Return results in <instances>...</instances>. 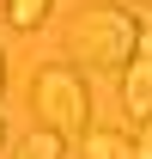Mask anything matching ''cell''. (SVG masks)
Listing matches in <instances>:
<instances>
[{
	"label": "cell",
	"mask_w": 152,
	"mask_h": 159,
	"mask_svg": "<svg viewBox=\"0 0 152 159\" xmlns=\"http://www.w3.org/2000/svg\"><path fill=\"white\" fill-rule=\"evenodd\" d=\"M73 55L85 67H128L140 55V19L128 6H85L73 19Z\"/></svg>",
	"instance_id": "1"
},
{
	"label": "cell",
	"mask_w": 152,
	"mask_h": 159,
	"mask_svg": "<svg viewBox=\"0 0 152 159\" xmlns=\"http://www.w3.org/2000/svg\"><path fill=\"white\" fill-rule=\"evenodd\" d=\"M49 6H55V0H6V19L19 25V31H37V25L49 19Z\"/></svg>",
	"instance_id": "6"
},
{
	"label": "cell",
	"mask_w": 152,
	"mask_h": 159,
	"mask_svg": "<svg viewBox=\"0 0 152 159\" xmlns=\"http://www.w3.org/2000/svg\"><path fill=\"white\" fill-rule=\"evenodd\" d=\"M37 110H43V129H61V135H79L91 122V86L79 80V67H43L37 74Z\"/></svg>",
	"instance_id": "2"
},
{
	"label": "cell",
	"mask_w": 152,
	"mask_h": 159,
	"mask_svg": "<svg viewBox=\"0 0 152 159\" xmlns=\"http://www.w3.org/2000/svg\"><path fill=\"white\" fill-rule=\"evenodd\" d=\"M0 92H6V55H0Z\"/></svg>",
	"instance_id": "8"
},
{
	"label": "cell",
	"mask_w": 152,
	"mask_h": 159,
	"mask_svg": "<svg viewBox=\"0 0 152 159\" xmlns=\"http://www.w3.org/2000/svg\"><path fill=\"white\" fill-rule=\"evenodd\" d=\"M61 153H67V135L61 129H31L19 141V159H61Z\"/></svg>",
	"instance_id": "5"
},
{
	"label": "cell",
	"mask_w": 152,
	"mask_h": 159,
	"mask_svg": "<svg viewBox=\"0 0 152 159\" xmlns=\"http://www.w3.org/2000/svg\"><path fill=\"white\" fill-rule=\"evenodd\" d=\"M134 159H152V116L140 122V135H134Z\"/></svg>",
	"instance_id": "7"
},
{
	"label": "cell",
	"mask_w": 152,
	"mask_h": 159,
	"mask_svg": "<svg viewBox=\"0 0 152 159\" xmlns=\"http://www.w3.org/2000/svg\"><path fill=\"white\" fill-rule=\"evenodd\" d=\"M0 6H6V0H0Z\"/></svg>",
	"instance_id": "11"
},
{
	"label": "cell",
	"mask_w": 152,
	"mask_h": 159,
	"mask_svg": "<svg viewBox=\"0 0 152 159\" xmlns=\"http://www.w3.org/2000/svg\"><path fill=\"white\" fill-rule=\"evenodd\" d=\"M122 110L140 116V122L152 116V49H146V43H140V55L122 67Z\"/></svg>",
	"instance_id": "3"
},
{
	"label": "cell",
	"mask_w": 152,
	"mask_h": 159,
	"mask_svg": "<svg viewBox=\"0 0 152 159\" xmlns=\"http://www.w3.org/2000/svg\"><path fill=\"white\" fill-rule=\"evenodd\" d=\"M140 6H152V0H140Z\"/></svg>",
	"instance_id": "10"
},
{
	"label": "cell",
	"mask_w": 152,
	"mask_h": 159,
	"mask_svg": "<svg viewBox=\"0 0 152 159\" xmlns=\"http://www.w3.org/2000/svg\"><path fill=\"white\" fill-rule=\"evenodd\" d=\"M0 141H6V129H0Z\"/></svg>",
	"instance_id": "9"
},
{
	"label": "cell",
	"mask_w": 152,
	"mask_h": 159,
	"mask_svg": "<svg viewBox=\"0 0 152 159\" xmlns=\"http://www.w3.org/2000/svg\"><path fill=\"white\" fill-rule=\"evenodd\" d=\"M85 159H134V141L116 129H85Z\"/></svg>",
	"instance_id": "4"
}]
</instances>
